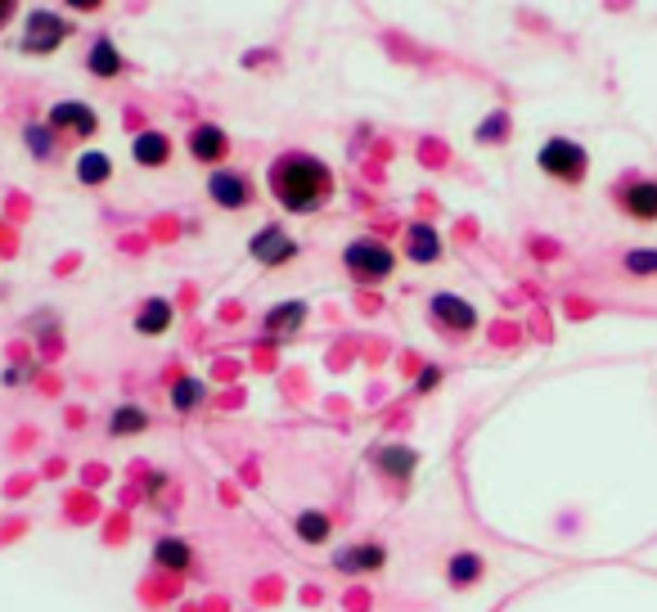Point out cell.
Masks as SVG:
<instances>
[{
  "mask_svg": "<svg viewBox=\"0 0 657 612\" xmlns=\"http://www.w3.org/2000/svg\"><path fill=\"white\" fill-rule=\"evenodd\" d=\"M203 396H207V383H203V379H181V383L171 387V410L190 415V410L203 406Z\"/></svg>",
  "mask_w": 657,
  "mask_h": 612,
  "instance_id": "24",
  "label": "cell"
},
{
  "mask_svg": "<svg viewBox=\"0 0 657 612\" xmlns=\"http://www.w3.org/2000/svg\"><path fill=\"white\" fill-rule=\"evenodd\" d=\"M428 311H433V320L441 329H451V333H473L477 329V306L468 297H460V293H433Z\"/></svg>",
  "mask_w": 657,
  "mask_h": 612,
  "instance_id": "6",
  "label": "cell"
},
{
  "mask_svg": "<svg viewBox=\"0 0 657 612\" xmlns=\"http://www.w3.org/2000/svg\"><path fill=\"white\" fill-rule=\"evenodd\" d=\"M387 563V549L378 540H361V545H343L334 554V568L343 576H365V572H378Z\"/></svg>",
  "mask_w": 657,
  "mask_h": 612,
  "instance_id": "8",
  "label": "cell"
},
{
  "mask_svg": "<svg viewBox=\"0 0 657 612\" xmlns=\"http://www.w3.org/2000/svg\"><path fill=\"white\" fill-rule=\"evenodd\" d=\"M302 324H307V302H275L271 311H266V333H275V339L280 333L288 339V333H297Z\"/></svg>",
  "mask_w": 657,
  "mask_h": 612,
  "instance_id": "13",
  "label": "cell"
},
{
  "mask_svg": "<svg viewBox=\"0 0 657 612\" xmlns=\"http://www.w3.org/2000/svg\"><path fill=\"white\" fill-rule=\"evenodd\" d=\"M266 180H271L275 203H284L288 212H302V217L334 199V171L320 158H311V153H284V158L271 163Z\"/></svg>",
  "mask_w": 657,
  "mask_h": 612,
  "instance_id": "1",
  "label": "cell"
},
{
  "mask_svg": "<svg viewBox=\"0 0 657 612\" xmlns=\"http://www.w3.org/2000/svg\"><path fill=\"white\" fill-rule=\"evenodd\" d=\"M405 253L414 257V262H420V266H428V262H437L441 257V239H437V230L433 226H424V221H414L410 230H405Z\"/></svg>",
  "mask_w": 657,
  "mask_h": 612,
  "instance_id": "16",
  "label": "cell"
},
{
  "mask_svg": "<svg viewBox=\"0 0 657 612\" xmlns=\"http://www.w3.org/2000/svg\"><path fill=\"white\" fill-rule=\"evenodd\" d=\"M504 127H510V117H504V113H495V117H487L482 127H477V140H482V144H495V140H504V136H510Z\"/></svg>",
  "mask_w": 657,
  "mask_h": 612,
  "instance_id": "26",
  "label": "cell"
},
{
  "mask_svg": "<svg viewBox=\"0 0 657 612\" xmlns=\"http://www.w3.org/2000/svg\"><path fill=\"white\" fill-rule=\"evenodd\" d=\"M131 158H136L140 167H167L171 140H167L163 131H140V136L131 140Z\"/></svg>",
  "mask_w": 657,
  "mask_h": 612,
  "instance_id": "12",
  "label": "cell"
},
{
  "mask_svg": "<svg viewBox=\"0 0 657 612\" xmlns=\"http://www.w3.org/2000/svg\"><path fill=\"white\" fill-rule=\"evenodd\" d=\"M10 10H14V5H10V0H0V27H5V18H10Z\"/></svg>",
  "mask_w": 657,
  "mask_h": 612,
  "instance_id": "28",
  "label": "cell"
},
{
  "mask_svg": "<svg viewBox=\"0 0 657 612\" xmlns=\"http://www.w3.org/2000/svg\"><path fill=\"white\" fill-rule=\"evenodd\" d=\"M171 302L167 297H149L144 306H140V316H136V329L140 333H149V339H158V333H167L171 329Z\"/></svg>",
  "mask_w": 657,
  "mask_h": 612,
  "instance_id": "17",
  "label": "cell"
},
{
  "mask_svg": "<svg viewBox=\"0 0 657 612\" xmlns=\"http://www.w3.org/2000/svg\"><path fill=\"white\" fill-rule=\"evenodd\" d=\"M536 167H541L550 180H563V186H581L585 171H590V153L585 144L567 140V136H550L536 153Z\"/></svg>",
  "mask_w": 657,
  "mask_h": 612,
  "instance_id": "2",
  "label": "cell"
},
{
  "mask_svg": "<svg viewBox=\"0 0 657 612\" xmlns=\"http://www.w3.org/2000/svg\"><path fill=\"white\" fill-rule=\"evenodd\" d=\"M482 572H487V563H482V554H473V549H460V554L451 559V568H446V576H451L455 590H460V586H477V581H482Z\"/></svg>",
  "mask_w": 657,
  "mask_h": 612,
  "instance_id": "19",
  "label": "cell"
},
{
  "mask_svg": "<svg viewBox=\"0 0 657 612\" xmlns=\"http://www.w3.org/2000/svg\"><path fill=\"white\" fill-rule=\"evenodd\" d=\"M50 131L54 136H95L100 131V117L91 104H77V100H64V104H54L50 109Z\"/></svg>",
  "mask_w": 657,
  "mask_h": 612,
  "instance_id": "7",
  "label": "cell"
},
{
  "mask_svg": "<svg viewBox=\"0 0 657 612\" xmlns=\"http://www.w3.org/2000/svg\"><path fill=\"white\" fill-rule=\"evenodd\" d=\"M154 563L167 568V572H190L194 568V545L181 540V536H163L154 545Z\"/></svg>",
  "mask_w": 657,
  "mask_h": 612,
  "instance_id": "14",
  "label": "cell"
},
{
  "mask_svg": "<svg viewBox=\"0 0 657 612\" xmlns=\"http://www.w3.org/2000/svg\"><path fill=\"white\" fill-rule=\"evenodd\" d=\"M253 257H257L261 266H284V262L297 257V243L284 234V226H261V230L253 234Z\"/></svg>",
  "mask_w": 657,
  "mask_h": 612,
  "instance_id": "10",
  "label": "cell"
},
{
  "mask_svg": "<svg viewBox=\"0 0 657 612\" xmlns=\"http://www.w3.org/2000/svg\"><path fill=\"white\" fill-rule=\"evenodd\" d=\"M207 194H212V203L226 207V212H239V207L253 203L248 176H239V171H212L207 176Z\"/></svg>",
  "mask_w": 657,
  "mask_h": 612,
  "instance_id": "9",
  "label": "cell"
},
{
  "mask_svg": "<svg viewBox=\"0 0 657 612\" xmlns=\"http://www.w3.org/2000/svg\"><path fill=\"white\" fill-rule=\"evenodd\" d=\"M144 428H149V410H140V406H117L113 419H108L113 437H136V433H144Z\"/></svg>",
  "mask_w": 657,
  "mask_h": 612,
  "instance_id": "21",
  "label": "cell"
},
{
  "mask_svg": "<svg viewBox=\"0 0 657 612\" xmlns=\"http://www.w3.org/2000/svg\"><path fill=\"white\" fill-rule=\"evenodd\" d=\"M441 383V370H437V365H428V370L420 374V383H414V387H420V392H433Z\"/></svg>",
  "mask_w": 657,
  "mask_h": 612,
  "instance_id": "27",
  "label": "cell"
},
{
  "mask_svg": "<svg viewBox=\"0 0 657 612\" xmlns=\"http://www.w3.org/2000/svg\"><path fill=\"white\" fill-rule=\"evenodd\" d=\"M190 153L198 163H207V167H217L226 153H230V140H226V131L217 127V122H198V127L190 131Z\"/></svg>",
  "mask_w": 657,
  "mask_h": 612,
  "instance_id": "11",
  "label": "cell"
},
{
  "mask_svg": "<svg viewBox=\"0 0 657 612\" xmlns=\"http://www.w3.org/2000/svg\"><path fill=\"white\" fill-rule=\"evenodd\" d=\"M108 176H113L108 153H81V158H77V180H81V186H104Z\"/></svg>",
  "mask_w": 657,
  "mask_h": 612,
  "instance_id": "22",
  "label": "cell"
},
{
  "mask_svg": "<svg viewBox=\"0 0 657 612\" xmlns=\"http://www.w3.org/2000/svg\"><path fill=\"white\" fill-rule=\"evenodd\" d=\"M86 68H91L95 77H117L127 64H123V54H117V46H113L108 37H100V41L91 46V54H86Z\"/></svg>",
  "mask_w": 657,
  "mask_h": 612,
  "instance_id": "20",
  "label": "cell"
},
{
  "mask_svg": "<svg viewBox=\"0 0 657 612\" xmlns=\"http://www.w3.org/2000/svg\"><path fill=\"white\" fill-rule=\"evenodd\" d=\"M617 207L640 226H657V176H635L617 190Z\"/></svg>",
  "mask_w": 657,
  "mask_h": 612,
  "instance_id": "5",
  "label": "cell"
},
{
  "mask_svg": "<svg viewBox=\"0 0 657 612\" xmlns=\"http://www.w3.org/2000/svg\"><path fill=\"white\" fill-rule=\"evenodd\" d=\"M293 532H297L302 545H324L328 536H334V523H328V513H320V509H302V513H297V523H293Z\"/></svg>",
  "mask_w": 657,
  "mask_h": 612,
  "instance_id": "18",
  "label": "cell"
},
{
  "mask_svg": "<svg viewBox=\"0 0 657 612\" xmlns=\"http://www.w3.org/2000/svg\"><path fill=\"white\" fill-rule=\"evenodd\" d=\"M68 33H73V23H64L50 10H37L33 18H27V27H23V50L27 54H54L59 46L68 41Z\"/></svg>",
  "mask_w": 657,
  "mask_h": 612,
  "instance_id": "4",
  "label": "cell"
},
{
  "mask_svg": "<svg viewBox=\"0 0 657 612\" xmlns=\"http://www.w3.org/2000/svg\"><path fill=\"white\" fill-rule=\"evenodd\" d=\"M621 270L631 280H657V248H631L621 253Z\"/></svg>",
  "mask_w": 657,
  "mask_h": 612,
  "instance_id": "23",
  "label": "cell"
},
{
  "mask_svg": "<svg viewBox=\"0 0 657 612\" xmlns=\"http://www.w3.org/2000/svg\"><path fill=\"white\" fill-rule=\"evenodd\" d=\"M23 144L33 149V158H41V163L54 158V131H50V127H27V131H23Z\"/></svg>",
  "mask_w": 657,
  "mask_h": 612,
  "instance_id": "25",
  "label": "cell"
},
{
  "mask_svg": "<svg viewBox=\"0 0 657 612\" xmlns=\"http://www.w3.org/2000/svg\"><path fill=\"white\" fill-rule=\"evenodd\" d=\"M374 464L387 473V477H397V482H410V473L420 469V455H414L410 446H383L374 455Z\"/></svg>",
  "mask_w": 657,
  "mask_h": 612,
  "instance_id": "15",
  "label": "cell"
},
{
  "mask_svg": "<svg viewBox=\"0 0 657 612\" xmlns=\"http://www.w3.org/2000/svg\"><path fill=\"white\" fill-rule=\"evenodd\" d=\"M343 266L356 275V280L378 284V280H387V275L397 270V253L387 248V243H378V239H356V243L343 248Z\"/></svg>",
  "mask_w": 657,
  "mask_h": 612,
  "instance_id": "3",
  "label": "cell"
}]
</instances>
